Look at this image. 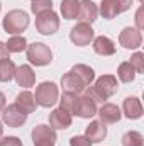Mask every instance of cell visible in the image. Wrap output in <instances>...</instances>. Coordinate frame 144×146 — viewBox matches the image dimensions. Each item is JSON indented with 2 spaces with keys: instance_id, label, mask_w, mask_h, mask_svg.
Returning a JSON list of instances; mask_svg holds the SVG:
<instances>
[{
  "instance_id": "6da1fadb",
  "label": "cell",
  "mask_w": 144,
  "mask_h": 146,
  "mask_svg": "<svg viewBox=\"0 0 144 146\" xmlns=\"http://www.w3.org/2000/svg\"><path fill=\"white\" fill-rule=\"evenodd\" d=\"M117 78L115 76H112V75H104V76H100L97 82H95V85L92 87V88H88L87 90V94L95 100V102H104V100H107L108 97H112L115 92H117Z\"/></svg>"
},
{
  "instance_id": "7a4b0ae2",
  "label": "cell",
  "mask_w": 144,
  "mask_h": 146,
  "mask_svg": "<svg viewBox=\"0 0 144 146\" xmlns=\"http://www.w3.org/2000/svg\"><path fill=\"white\" fill-rule=\"evenodd\" d=\"M5 33L9 34H19V33H24L29 26V15L24 12V10H10L5 17H3V22H2Z\"/></svg>"
},
{
  "instance_id": "3957f363",
  "label": "cell",
  "mask_w": 144,
  "mask_h": 146,
  "mask_svg": "<svg viewBox=\"0 0 144 146\" xmlns=\"http://www.w3.org/2000/svg\"><path fill=\"white\" fill-rule=\"evenodd\" d=\"M36 104L41 107H51L58 102V87L53 82H42L36 88Z\"/></svg>"
},
{
  "instance_id": "277c9868",
  "label": "cell",
  "mask_w": 144,
  "mask_h": 146,
  "mask_svg": "<svg viewBox=\"0 0 144 146\" xmlns=\"http://www.w3.org/2000/svg\"><path fill=\"white\" fill-rule=\"evenodd\" d=\"M26 49H27V60L32 65H36V66L49 65L51 60H53V53H51V49L44 42H32Z\"/></svg>"
},
{
  "instance_id": "5b68a950",
  "label": "cell",
  "mask_w": 144,
  "mask_h": 146,
  "mask_svg": "<svg viewBox=\"0 0 144 146\" xmlns=\"http://www.w3.org/2000/svg\"><path fill=\"white\" fill-rule=\"evenodd\" d=\"M36 29L41 33V34H44V36L54 34V33L59 29V19H58V15H56L53 10H48V12L37 14Z\"/></svg>"
},
{
  "instance_id": "8992f818",
  "label": "cell",
  "mask_w": 144,
  "mask_h": 146,
  "mask_svg": "<svg viewBox=\"0 0 144 146\" xmlns=\"http://www.w3.org/2000/svg\"><path fill=\"white\" fill-rule=\"evenodd\" d=\"M132 0H102L100 2V14L104 19H114L115 15L129 10Z\"/></svg>"
},
{
  "instance_id": "52a82bcc",
  "label": "cell",
  "mask_w": 144,
  "mask_h": 146,
  "mask_svg": "<svg viewBox=\"0 0 144 146\" xmlns=\"http://www.w3.org/2000/svg\"><path fill=\"white\" fill-rule=\"evenodd\" d=\"M70 39H71L73 44L76 46H88L93 39V29L90 24H85V22H78L70 33Z\"/></svg>"
},
{
  "instance_id": "ba28073f",
  "label": "cell",
  "mask_w": 144,
  "mask_h": 146,
  "mask_svg": "<svg viewBox=\"0 0 144 146\" xmlns=\"http://www.w3.org/2000/svg\"><path fill=\"white\" fill-rule=\"evenodd\" d=\"M32 141L34 146H54L56 131L46 124H39L32 129Z\"/></svg>"
},
{
  "instance_id": "9c48e42d",
  "label": "cell",
  "mask_w": 144,
  "mask_h": 146,
  "mask_svg": "<svg viewBox=\"0 0 144 146\" xmlns=\"http://www.w3.org/2000/svg\"><path fill=\"white\" fill-rule=\"evenodd\" d=\"M73 114L78 117H83V119H90L97 114V102L88 94H83L76 99V106H75Z\"/></svg>"
},
{
  "instance_id": "30bf717a",
  "label": "cell",
  "mask_w": 144,
  "mask_h": 146,
  "mask_svg": "<svg viewBox=\"0 0 144 146\" xmlns=\"http://www.w3.org/2000/svg\"><path fill=\"white\" fill-rule=\"evenodd\" d=\"M2 121L9 127H20L27 121V114H24L15 104H12L9 107H3V110H2Z\"/></svg>"
},
{
  "instance_id": "8fae6325",
  "label": "cell",
  "mask_w": 144,
  "mask_h": 146,
  "mask_svg": "<svg viewBox=\"0 0 144 146\" xmlns=\"http://www.w3.org/2000/svg\"><path fill=\"white\" fill-rule=\"evenodd\" d=\"M49 126L53 129H68L71 126V114L63 107H58L49 114Z\"/></svg>"
},
{
  "instance_id": "7c38bea8",
  "label": "cell",
  "mask_w": 144,
  "mask_h": 146,
  "mask_svg": "<svg viewBox=\"0 0 144 146\" xmlns=\"http://www.w3.org/2000/svg\"><path fill=\"white\" fill-rule=\"evenodd\" d=\"M119 42H120V46H124V48H127V49H136V48L141 46L143 36H141V33H139L137 29H134V27H126V29L120 33V36H119Z\"/></svg>"
},
{
  "instance_id": "4fadbf2b",
  "label": "cell",
  "mask_w": 144,
  "mask_h": 146,
  "mask_svg": "<svg viewBox=\"0 0 144 146\" xmlns=\"http://www.w3.org/2000/svg\"><path fill=\"white\" fill-rule=\"evenodd\" d=\"M14 78L17 82L19 87H32L36 83V75L32 72L31 66L27 65H20V66H15V73H14Z\"/></svg>"
},
{
  "instance_id": "5bb4252c",
  "label": "cell",
  "mask_w": 144,
  "mask_h": 146,
  "mask_svg": "<svg viewBox=\"0 0 144 146\" xmlns=\"http://www.w3.org/2000/svg\"><path fill=\"white\" fill-rule=\"evenodd\" d=\"M107 136V127L104 122L100 121H93L87 126V131H85V138L90 141V143H100L104 141Z\"/></svg>"
},
{
  "instance_id": "9a60e30c",
  "label": "cell",
  "mask_w": 144,
  "mask_h": 146,
  "mask_svg": "<svg viewBox=\"0 0 144 146\" xmlns=\"http://www.w3.org/2000/svg\"><path fill=\"white\" fill-rule=\"evenodd\" d=\"M61 87H63V90H65V94H81L87 87L81 83V80L75 75L73 72H68L66 75H63V78H61Z\"/></svg>"
},
{
  "instance_id": "2e32d148",
  "label": "cell",
  "mask_w": 144,
  "mask_h": 146,
  "mask_svg": "<svg viewBox=\"0 0 144 146\" xmlns=\"http://www.w3.org/2000/svg\"><path fill=\"white\" fill-rule=\"evenodd\" d=\"M97 114L100 115V122H104V124H115L122 117L119 107L114 106V104H104L100 109L97 110Z\"/></svg>"
},
{
  "instance_id": "e0dca14e",
  "label": "cell",
  "mask_w": 144,
  "mask_h": 146,
  "mask_svg": "<svg viewBox=\"0 0 144 146\" xmlns=\"http://www.w3.org/2000/svg\"><path fill=\"white\" fill-rule=\"evenodd\" d=\"M98 15V9L93 2L90 0H83L80 2V12H78V19L80 22H85V24H92Z\"/></svg>"
},
{
  "instance_id": "ac0fdd59",
  "label": "cell",
  "mask_w": 144,
  "mask_h": 146,
  "mask_svg": "<svg viewBox=\"0 0 144 146\" xmlns=\"http://www.w3.org/2000/svg\"><path fill=\"white\" fill-rule=\"evenodd\" d=\"M93 51L100 56H110L115 53V44L112 39L105 36H98L93 39Z\"/></svg>"
},
{
  "instance_id": "d6986e66",
  "label": "cell",
  "mask_w": 144,
  "mask_h": 146,
  "mask_svg": "<svg viewBox=\"0 0 144 146\" xmlns=\"http://www.w3.org/2000/svg\"><path fill=\"white\" fill-rule=\"evenodd\" d=\"M15 106L22 110L24 114H31V112H34L36 107H37L34 95H32L31 92H27V90H26V92H20V94L17 95V99H15Z\"/></svg>"
},
{
  "instance_id": "ffe728a7",
  "label": "cell",
  "mask_w": 144,
  "mask_h": 146,
  "mask_svg": "<svg viewBox=\"0 0 144 146\" xmlns=\"http://www.w3.org/2000/svg\"><path fill=\"white\" fill-rule=\"evenodd\" d=\"M122 109H124L126 117H129V119H139L143 115V106L137 97H127L124 100Z\"/></svg>"
},
{
  "instance_id": "44dd1931",
  "label": "cell",
  "mask_w": 144,
  "mask_h": 146,
  "mask_svg": "<svg viewBox=\"0 0 144 146\" xmlns=\"http://www.w3.org/2000/svg\"><path fill=\"white\" fill-rule=\"evenodd\" d=\"M70 72H73L80 80H81V83L85 85V87H88L92 82H93V78H95V72L90 68V66H87V65H75Z\"/></svg>"
},
{
  "instance_id": "7402d4cb",
  "label": "cell",
  "mask_w": 144,
  "mask_h": 146,
  "mask_svg": "<svg viewBox=\"0 0 144 146\" xmlns=\"http://www.w3.org/2000/svg\"><path fill=\"white\" fill-rule=\"evenodd\" d=\"M78 12H80V2L78 0H63L61 2V14H63V19H76L78 17Z\"/></svg>"
},
{
  "instance_id": "603a6c76",
  "label": "cell",
  "mask_w": 144,
  "mask_h": 146,
  "mask_svg": "<svg viewBox=\"0 0 144 146\" xmlns=\"http://www.w3.org/2000/svg\"><path fill=\"white\" fill-rule=\"evenodd\" d=\"M15 73V65L10 58L0 61V82H10Z\"/></svg>"
},
{
  "instance_id": "cb8c5ba5",
  "label": "cell",
  "mask_w": 144,
  "mask_h": 146,
  "mask_svg": "<svg viewBox=\"0 0 144 146\" xmlns=\"http://www.w3.org/2000/svg\"><path fill=\"white\" fill-rule=\"evenodd\" d=\"M5 48L9 53H20L27 48V41L24 36H12L5 42Z\"/></svg>"
},
{
  "instance_id": "d4e9b609",
  "label": "cell",
  "mask_w": 144,
  "mask_h": 146,
  "mask_svg": "<svg viewBox=\"0 0 144 146\" xmlns=\"http://www.w3.org/2000/svg\"><path fill=\"white\" fill-rule=\"evenodd\" d=\"M117 75H119V78H120L124 83H129V82H132V80L136 78V70L132 68V65H131L129 61H124V63L119 65Z\"/></svg>"
},
{
  "instance_id": "484cf974",
  "label": "cell",
  "mask_w": 144,
  "mask_h": 146,
  "mask_svg": "<svg viewBox=\"0 0 144 146\" xmlns=\"http://www.w3.org/2000/svg\"><path fill=\"white\" fill-rule=\"evenodd\" d=\"M122 146H143V134L137 131H127L122 136Z\"/></svg>"
},
{
  "instance_id": "4316f807",
  "label": "cell",
  "mask_w": 144,
  "mask_h": 146,
  "mask_svg": "<svg viewBox=\"0 0 144 146\" xmlns=\"http://www.w3.org/2000/svg\"><path fill=\"white\" fill-rule=\"evenodd\" d=\"M31 10L36 15L37 14H42V12H48V10H53V2L51 0H32Z\"/></svg>"
},
{
  "instance_id": "83f0119b",
  "label": "cell",
  "mask_w": 144,
  "mask_h": 146,
  "mask_svg": "<svg viewBox=\"0 0 144 146\" xmlns=\"http://www.w3.org/2000/svg\"><path fill=\"white\" fill-rule=\"evenodd\" d=\"M129 63L132 65V68L136 70V73H143L144 72V54L143 53H134Z\"/></svg>"
},
{
  "instance_id": "f1b7e54d",
  "label": "cell",
  "mask_w": 144,
  "mask_h": 146,
  "mask_svg": "<svg viewBox=\"0 0 144 146\" xmlns=\"http://www.w3.org/2000/svg\"><path fill=\"white\" fill-rule=\"evenodd\" d=\"M70 146H92V143L85 136H73L70 139Z\"/></svg>"
},
{
  "instance_id": "f546056e",
  "label": "cell",
  "mask_w": 144,
  "mask_h": 146,
  "mask_svg": "<svg viewBox=\"0 0 144 146\" xmlns=\"http://www.w3.org/2000/svg\"><path fill=\"white\" fill-rule=\"evenodd\" d=\"M0 146H22V141L15 136H7L0 141Z\"/></svg>"
},
{
  "instance_id": "4dcf8cb0",
  "label": "cell",
  "mask_w": 144,
  "mask_h": 146,
  "mask_svg": "<svg viewBox=\"0 0 144 146\" xmlns=\"http://www.w3.org/2000/svg\"><path fill=\"white\" fill-rule=\"evenodd\" d=\"M136 19H137V31L141 33V31H143V27H144V24H143V9H139V10H137Z\"/></svg>"
},
{
  "instance_id": "1f68e13d",
  "label": "cell",
  "mask_w": 144,
  "mask_h": 146,
  "mask_svg": "<svg viewBox=\"0 0 144 146\" xmlns=\"http://www.w3.org/2000/svg\"><path fill=\"white\" fill-rule=\"evenodd\" d=\"M7 58H9V51H7V48H5V42L0 41V61H2V60H7Z\"/></svg>"
},
{
  "instance_id": "d6a6232c",
  "label": "cell",
  "mask_w": 144,
  "mask_h": 146,
  "mask_svg": "<svg viewBox=\"0 0 144 146\" xmlns=\"http://www.w3.org/2000/svg\"><path fill=\"white\" fill-rule=\"evenodd\" d=\"M3 107H5V95L0 92V110H3Z\"/></svg>"
},
{
  "instance_id": "836d02e7",
  "label": "cell",
  "mask_w": 144,
  "mask_h": 146,
  "mask_svg": "<svg viewBox=\"0 0 144 146\" xmlns=\"http://www.w3.org/2000/svg\"><path fill=\"white\" fill-rule=\"evenodd\" d=\"M2 134H3V126H2V121H0V138H2Z\"/></svg>"
},
{
  "instance_id": "e575fe53",
  "label": "cell",
  "mask_w": 144,
  "mask_h": 146,
  "mask_svg": "<svg viewBox=\"0 0 144 146\" xmlns=\"http://www.w3.org/2000/svg\"><path fill=\"white\" fill-rule=\"evenodd\" d=\"M0 9H2V5H0Z\"/></svg>"
},
{
  "instance_id": "d590c367",
  "label": "cell",
  "mask_w": 144,
  "mask_h": 146,
  "mask_svg": "<svg viewBox=\"0 0 144 146\" xmlns=\"http://www.w3.org/2000/svg\"><path fill=\"white\" fill-rule=\"evenodd\" d=\"M141 2H143V0H141Z\"/></svg>"
}]
</instances>
